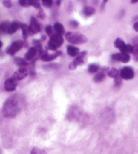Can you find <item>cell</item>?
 <instances>
[{"instance_id": "cell-11", "label": "cell", "mask_w": 138, "mask_h": 154, "mask_svg": "<svg viewBox=\"0 0 138 154\" xmlns=\"http://www.w3.org/2000/svg\"><path fill=\"white\" fill-rule=\"evenodd\" d=\"M29 74L28 70L26 68H20L18 71H16L13 74V78L16 80H22V79L26 78Z\"/></svg>"}, {"instance_id": "cell-38", "label": "cell", "mask_w": 138, "mask_h": 154, "mask_svg": "<svg viewBox=\"0 0 138 154\" xmlns=\"http://www.w3.org/2000/svg\"><path fill=\"white\" fill-rule=\"evenodd\" d=\"M137 2H138V0H131V3L133 4H136V3H137Z\"/></svg>"}, {"instance_id": "cell-24", "label": "cell", "mask_w": 138, "mask_h": 154, "mask_svg": "<svg viewBox=\"0 0 138 154\" xmlns=\"http://www.w3.org/2000/svg\"><path fill=\"white\" fill-rule=\"evenodd\" d=\"M99 70V66L96 64H92L88 66V71L90 73H95Z\"/></svg>"}, {"instance_id": "cell-37", "label": "cell", "mask_w": 138, "mask_h": 154, "mask_svg": "<svg viewBox=\"0 0 138 154\" xmlns=\"http://www.w3.org/2000/svg\"><path fill=\"white\" fill-rule=\"evenodd\" d=\"M46 39H47V36H45V35H42L41 36V39H40V40H41V42L42 41V42H43V41H45V40H46Z\"/></svg>"}, {"instance_id": "cell-22", "label": "cell", "mask_w": 138, "mask_h": 154, "mask_svg": "<svg viewBox=\"0 0 138 154\" xmlns=\"http://www.w3.org/2000/svg\"><path fill=\"white\" fill-rule=\"evenodd\" d=\"M105 73L102 72L98 73L94 77L93 80L95 83H100V82H102L105 79Z\"/></svg>"}, {"instance_id": "cell-10", "label": "cell", "mask_w": 138, "mask_h": 154, "mask_svg": "<svg viewBox=\"0 0 138 154\" xmlns=\"http://www.w3.org/2000/svg\"><path fill=\"white\" fill-rule=\"evenodd\" d=\"M39 55L37 50L34 47H30L28 49V52L26 53L24 55V59L26 61H33L35 58H38L39 59Z\"/></svg>"}, {"instance_id": "cell-35", "label": "cell", "mask_w": 138, "mask_h": 154, "mask_svg": "<svg viewBox=\"0 0 138 154\" xmlns=\"http://www.w3.org/2000/svg\"><path fill=\"white\" fill-rule=\"evenodd\" d=\"M106 3H107V0H105V1L102 2V3L101 4V7H100V9H101V10H103L105 9V7L106 6Z\"/></svg>"}, {"instance_id": "cell-40", "label": "cell", "mask_w": 138, "mask_h": 154, "mask_svg": "<svg viewBox=\"0 0 138 154\" xmlns=\"http://www.w3.org/2000/svg\"><path fill=\"white\" fill-rule=\"evenodd\" d=\"M2 46H3V43H2V42L0 40V48L2 47Z\"/></svg>"}, {"instance_id": "cell-30", "label": "cell", "mask_w": 138, "mask_h": 154, "mask_svg": "<svg viewBox=\"0 0 138 154\" xmlns=\"http://www.w3.org/2000/svg\"><path fill=\"white\" fill-rule=\"evenodd\" d=\"M42 4L45 7L50 8L53 5V1L51 0H42Z\"/></svg>"}, {"instance_id": "cell-18", "label": "cell", "mask_w": 138, "mask_h": 154, "mask_svg": "<svg viewBox=\"0 0 138 154\" xmlns=\"http://www.w3.org/2000/svg\"><path fill=\"white\" fill-rule=\"evenodd\" d=\"M10 24L11 23L8 20L4 21V22H2L0 24V35H4V34L7 33Z\"/></svg>"}, {"instance_id": "cell-20", "label": "cell", "mask_w": 138, "mask_h": 154, "mask_svg": "<svg viewBox=\"0 0 138 154\" xmlns=\"http://www.w3.org/2000/svg\"><path fill=\"white\" fill-rule=\"evenodd\" d=\"M53 28L55 29V31H56L57 33H58L60 35H63L65 33V29L64 26L61 24L60 23H55L53 25Z\"/></svg>"}, {"instance_id": "cell-7", "label": "cell", "mask_w": 138, "mask_h": 154, "mask_svg": "<svg viewBox=\"0 0 138 154\" xmlns=\"http://www.w3.org/2000/svg\"><path fill=\"white\" fill-rule=\"evenodd\" d=\"M120 76L122 79L126 80L131 79L134 77V71L131 67H125L120 71Z\"/></svg>"}, {"instance_id": "cell-34", "label": "cell", "mask_w": 138, "mask_h": 154, "mask_svg": "<svg viewBox=\"0 0 138 154\" xmlns=\"http://www.w3.org/2000/svg\"><path fill=\"white\" fill-rule=\"evenodd\" d=\"M37 17L40 18V19H42V20L44 19L45 18V13L44 12L43 10L40 9V11L38 13V14H37Z\"/></svg>"}, {"instance_id": "cell-26", "label": "cell", "mask_w": 138, "mask_h": 154, "mask_svg": "<svg viewBox=\"0 0 138 154\" xmlns=\"http://www.w3.org/2000/svg\"><path fill=\"white\" fill-rule=\"evenodd\" d=\"M134 60L135 62H138V45H134Z\"/></svg>"}, {"instance_id": "cell-8", "label": "cell", "mask_w": 138, "mask_h": 154, "mask_svg": "<svg viewBox=\"0 0 138 154\" xmlns=\"http://www.w3.org/2000/svg\"><path fill=\"white\" fill-rule=\"evenodd\" d=\"M29 29L31 31V33L33 34H36L39 33L41 30V25H39V23L37 21L36 18L34 17H32L30 18V23L29 25Z\"/></svg>"}, {"instance_id": "cell-21", "label": "cell", "mask_w": 138, "mask_h": 154, "mask_svg": "<svg viewBox=\"0 0 138 154\" xmlns=\"http://www.w3.org/2000/svg\"><path fill=\"white\" fill-rule=\"evenodd\" d=\"M107 75L108 77H110L111 78H116L117 77L120 75V72L116 68H112L108 71Z\"/></svg>"}, {"instance_id": "cell-28", "label": "cell", "mask_w": 138, "mask_h": 154, "mask_svg": "<svg viewBox=\"0 0 138 154\" xmlns=\"http://www.w3.org/2000/svg\"><path fill=\"white\" fill-rule=\"evenodd\" d=\"M31 154H47L44 150L41 149L34 147L31 151Z\"/></svg>"}, {"instance_id": "cell-12", "label": "cell", "mask_w": 138, "mask_h": 154, "mask_svg": "<svg viewBox=\"0 0 138 154\" xmlns=\"http://www.w3.org/2000/svg\"><path fill=\"white\" fill-rule=\"evenodd\" d=\"M62 51H57L55 52L53 54H48L47 52L45 53V54H42L41 57V60L44 61V62H50V61H52L55 60V58H57L58 57L62 55Z\"/></svg>"}, {"instance_id": "cell-19", "label": "cell", "mask_w": 138, "mask_h": 154, "mask_svg": "<svg viewBox=\"0 0 138 154\" xmlns=\"http://www.w3.org/2000/svg\"><path fill=\"white\" fill-rule=\"evenodd\" d=\"M95 12H96V10L91 6H86L82 12V14H84L85 17H90L93 15Z\"/></svg>"}, {"instance_id": "cell-6", "label": "cell", "mask_w": 138, "mask_h": 154, "mask_svg": "<svg viewBox=\"0 0 138 154\" xmlns=\"http://www.w3.org/2000/svg\"><path fill=\"white\" fill-rule=\"evenodd\" d=\"M17 80L13 77L7 78L4 83V89L7 92H13L17 88Z\"/></svg>"}, {"instance_id": "cell-29", "label": "cell", "mask_w": 138, "mask_h": 154, "mask_svg": "<svg viewBox=\"0 0 138 154\" xmlns=\"http://www.w3.org/2000/svg\"><path fill=\"white\" fill-rule=\"evenodd\" d=\"M19 4L23 7H29L30 6V0H20Z\"/></svg>"}, {"instance_id": "cell-17", "label": "cell", "mask_w": 138, "mask_h": 154, "mask_svg": "<svg viewBox=\"0 0 138 154\" xmlns=\"http://www.w3.org/2000/svg\"><path fill=\"white\" fill-rule=\"evenodd\" d=\"M14 63L16 64L18 67L20 68H26L29 65L27 61L24 58H22L20 57H15L14 58Z\"/></svg>"}, {"instance_id": "cell-32", "label": "cell", "mask_w": 138, "mask_h": 154, "mask_svg": "<svg viewBox=\"0 0 138 154\" xmlns=\"http://www.w3.org/2000/svg\"><path fill=\"white\" fill-rule=\"evenodd\" d=\"M69 24H70V26H71V27H72L73 29L77 28L78 26V25H79L78 22H77V21L75 20H70V23H69Z\"/></svg>"}, {"instance_id": "cell-31", "label": "cell", "mask_w": 138, "mask_h": 154, "mask_svg": "<svg viewBox=\"0 0 138 154\" xmlns=\"http://www.w3.org/2000/svg\"><path fill=\"white\" fill-rule=\"evenodd\" d=\"M122 82H123V79H122V78L120 75L115 79V85L116 86H121L122 84Z\"/></svg>"}, {"instance_id": "cell-2", "label": "cell", "mask_w": 138, "mask_h": 154, "mask_svg": "<svg viewBox=\"0 0 138 154\" xmlns=\"http://www.w3.org/2000/svg\"><path fill=\"white\" fill-rule=\"evenodd\" d=\"M63 42L64 39L63 36L55 31L53 35L49 38V40L46 46V50L55 51L58 48L62 46Z\"/></svg>"}, {"instance_id": "cell-16", "label": "cell", "mask_w": 138, "mask_h": 154, "mask_svg": "<svg viewBox=\"0 0 138 154\" xmlns=\"http://www.w3.org/2000/svg\"><path fill=\"white\" fill-rule=\"evenodd\" d=\"M114 46H115V47L116 48H118L120 50L121 52H125V49L126 44L121 38H117L116 39L115 42H114Z\"/></svg>"}, {"instance_id": "cell-13", "label": "cell", "mask_w": 138, "mask_h": 154, "mask_svg": "<svg viewBox=\"0 0 138 154\" xmlns=\"http://www.w3.org/2000/svg\"><path fill=\"white\" fill-rule=\"evenodd\" d=\"M20 29H22V36H23L24 41H27L28 37L33 35V34L31 33L30 29H29V26L26 25L24 23H20Z\"/></svg>"}, {"instance_id": "cell-1", "label": "cell", "mask_w": 138, "mask_h": 154, "mask_svg": "<svg viewBox=\"0 0 138 154\" xmlns=\"http://www.w3.org/2000/svg\"><path fill=\"white\" fill-rule=\"evenodd\" d=\"M21 110L18 98L14 95L7 99L3 106V115L7 118H14Z\"/></svg>"}, {"instance_id": "cell-33", "label": "cell", "mask_w": 138, "mask_h": 154, "mask_svg": "<svg viewBox=\"0 0 138 154\" xmlns=\"http://www.w3.org/2000/svg\"><path fill=\"white\" fill-rule=\"evenodd\" d=\"M3 5L7 8H10L12 6V2L9 1V0H4V1H3Z\"/></svg>"}, {"instance_id": "cell-4", "label": "cell", "mask_w": 138, "mask_h": 154, "mask_svg": "<svg viewBox=\"0 0 138 154\" xmlns=\"http://www.w3.org/2000/svg\"><path fill=\"white\" fill-rule=\"evenodd\" d=\"M24 47V41L17 40L13 42V43L8 46L6 50V52L10 56H14L16 53Z\"/></svg>"}, {"instance_id": "cell-9", "label": "cell", "mask_w": 138, "mask_h": 154, "mask_svg": "<svg viewBox=\"0 0 138 154\" xmlns=\"http://www.w3.org/2000/svg\"><path fill=\"white\" fill-rule=\"evenodd\" d=\"M111 58L113 60H117L123 63H128L130 60V56L128 54H126V53H115V54L111 55Z\"/></svg>"}, {"instance_id": "cell-36", "label": "cell", "mask_w": 138, "mask_h": 154, "mask_svg": "<svg viewBox=\"0 0 138 154\" xmlns=\"http://www.w3.org/2000/svg\"><path fill=\"white\" fill-rule=\"evenodd\" d=\"M134 30L135 31H137V32H138V21H137V22L135 23H134Z\"/></svg>"}, {"instance_id": "cell-25", "label": "cell", "mask_w": 138, "mask_h": 154, "mask_svg": "<svg viewBox=\"0 0 138 154\" xmlns=\"http://www.w3.org/2000/svg\"><path fill=\"white\" fill-rule=\"evenodd\" d=\"M53 26H51V25H47V26H46V28H45V31H46V33H47V35H48V36L49 37H51V36H52L54 34V33L55 32V31H54L53 30Z\"/></svg>"}, {"instance_id": "cell-23", "label": "cell", "mask_w": 138, "mask_h": 154, "mask_svg": "<svg viewBox=\"0 0 138 154\" xmlns=\"http://www.w3.org/2000/svg\"><path fill=\"white\" fill-rule=\"evenodd\" d=\"M60 67V65L57 64V63H49L48 65H45L42 66V68L44 69L45 70L49 71V70H53V69H57Z\"/></svg>"}, {"instance_id": "cell-14", "label": "cell", "mask_w": 138, "mask_h": 154, "mask_svg": "<svg viewBox=\"0 0 138 154\" xmlns=\"http://www.w3.org/2000/svg\"><path fill=\"white\" fill-rule=\"evenodd\" d=\"M67 52L68 54L70 55V57H75L79 54V49L77 47L69 45L67 46Z\"/></svg>"}, {"instance_id": "cell-39", "label": "cell", "mask_w": 138, "mask_h": 154, "mask_svg": "<svg viewBox=\"0 0 138 154\" xmlns=\"http://www.w3.org/2000/svg\"><path fill=\"white\" fill-rule=\"evenodd\" d=\"M61 2H61L60 0H59V1H57V2H56L57 6H60V5H61Z\"/></svg>"}, {"instance_id": "cell-3", "label": "cell", "mask_w": 138, "mask_h": 154, "mask_svg": "<svg viewBox=\"0 0 138 154\" xmlns=\"http://www.w3.org/2000/svg\"><path fill=\"white\" fill-rule=\"evenodd\" d=\"M65 38L68 42L73 44H82L87 42L88 39L82 33L68 32L65 34Z\"/></svg>"}, {"instance_id": "cell-27", "label": "cell", "mask_w": 138, "mask_h": 154, "mask_svg": "<svg viewBox=\"0 0 138 154\" xmlns=\"http://www.w3.org/2000/svg\"><path fill=\"white\" fill-rule=\"evenodd\" d=\"M30 6H33L36 9H41V4L39 3V1H36V0H30Z\"/></svg>"}, {"instance_id": "cell-15", "label": "cell", "mask_w": 138, "mask_h": 154, "mask_svg": "<svg viewBox=\"0 0 138 154\" xmlns=\"http://www.w3.org/2000/svg\"><path fill=\"white\" fill-rule=\"evenodd\" d=\"M20 28V23L17 22V21H14L12 22L9 26L8 31H7V33L10 35L15 33L16 31Z\"/></svg>"}, {"instance_id": "cell-5", "label": "cell", "mask_w": 138, "mask_h": 154, "mask_svg": "<svg viewBox=\"0 0 138 154\" xmlns=\"http://www.w3.org/2000/svg\"><path fill=\"white\" fill-rule=\"evenodd\" d=\"M86 55H87L86 51H83L82 52H79V54L77 56L75 59H74L70 65H69L68 66L69 69H70V70H74L76 69L78 65H83L85 63L84 58L86 57Z\"/></svg>"}]
</instances>
